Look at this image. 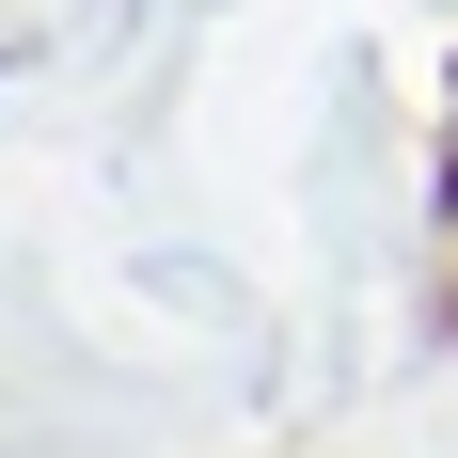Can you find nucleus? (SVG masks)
<instances>
[{"mask_svg":"<svg viewBox=\"0 0 458 458\" xmlns=\"http://www.w3.org/2000/svg\"><path fill=\"white\" fill-rule=\"evenodd\" d=\"M142 301H158V317H190V332H222V348H269V332H253V301H237V269L222 253H206V237H158V253H142Z\"/></svg>","mask_w":458,"mask_h":458,"instance_id":"1","label":"nucleus"},{"mask_svg":"<svg viewBox=\"0 0 458 458\" xmlns=\"http://www.w3.org/2000/svg\"><path fill=\"white\" fill-rule=\"evenodd\" d=\"M174 16H237V0H174Z\"/></svg>","mask_w":458,"mask_h":458,"instance_id":"3","label":"nucleus"},{"mask_svg":"<svg viewBox=\"0 0 458 458\" xmlns=\"http://www.w3.org/2000/svg\"><path fill=\"white\" fill-rule=\"evenodd\" d=\"M32 64H47V32H32V16H0V80H32Z\"/></svg>","mask_w":458,"mask_h":458,"instance_id":"2","label":"nucleus"}]
</instances>
